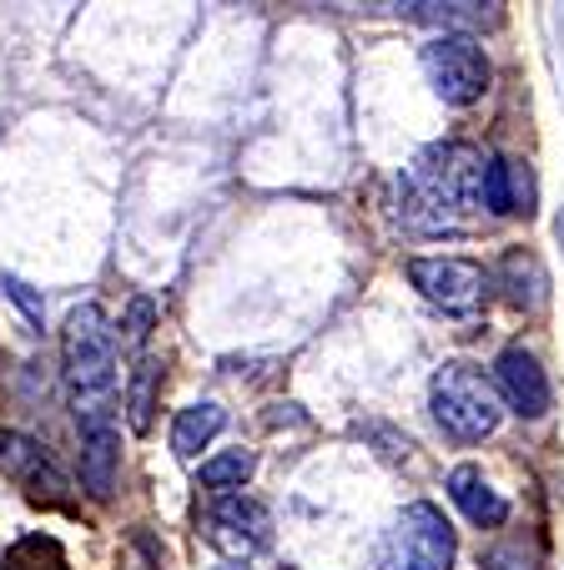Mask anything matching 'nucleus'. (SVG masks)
<instances>
[{
	"mask_svg": "<svg viewBox=\"0 0 564 570\" xmlns=\"http://www.w3.org/2000/svg\"><path fill=\"white\" fill-rule=\"evenodd\" d=\"M428 410H434L438 430L458 444H479L499 430L504 399L494 389V379L474 364H444L428 384Z\"/></svg>",
	"mask_w": 564,
	"mask_h": 570,
	"instance_id": "nucleus-3",
	"label": "nucleus"
},
{
	"mask_svg": "<svg viewBox=\"0 0 564 570\" xmlns=\"http://www.w3.org/2000/svg\"><path fill=\"white\" fill-rule=\"evenodd\" d=\"M253 470H257L253 450H227V454H217V460H207L202 470H197V480H202L212 495H232V490H243V484L253 480Z\"/></svg>",
	"mask_w": 564,
	"mask_h": 570,
	"instance_id": "nucleus-16",
	"label": "nucleus"
},
{
	"mask_svg": "<svg viewBox=\"0 0 564 570\" xmlns=\"http://www.w3.org/2000/svg\"><path fill=\"white\" fill-rule=\"evenodd\" d=\"M484 213L509 217V157H484Z\"/></svg>",
	"mask_w": 564,
	"mask_h": 570,
	"instance_id": "nucleus-18",
	"label": "nucleus"
},
{
	"mask_svg": "<svg viewBox=\"0 0 564 570\" xmlns=\"http://www.w3.org/2000/svg\"><path fill=\"white\" fill-rule=\"evenodd\" d=\"M474 213H484V151L468 141H434L398 177V217L414 233H458Z\"/></svg>",
	"mask_w": 564,
	"mask_h": 570,
	"instance_id": "nucleus-1",
	"label": "nucleus"
},
{
	"mask_svg": "<svg viewBox=\"0 0 564 570\" xmlns=\"http://www.w3.org/2000/svg\"><path fill=\"white\" fill-rule=\"evenodd\" d=\"M157 389H161V364L151 354H141L131 364V379H127V424L137 434L151 430V410H157Z\"/></svg>",
	"mask_w": 564,
	"mask_h": 570,
	"instance_id": "nucleus-15",
	"label": "nucleus"
},
{
	"mask_svg": "<svg viewBox=\"0 0 564 570\" xmlns=\"http://www.w3.org/2000/svg\"><path fill=\"white\" fill-rule=\"evenodd\" d=\"M378 570H454V525L444 510L418 500L378 540Z\"/></svg>",
	"mask_w": 564,
	"mask_h": 570,
	"instance_id": "nucleus-4",
	"label": "nucleus"
},
{
	"mask_svg": "<svg viewBox=\"0 0 564 570\" xmlns=\"http://www.w3.org/2000/svg\"><path fill=\"white\" fill-rule=\"evenodd\" d=\"M222 424H227L222 404H212V399L187 404V410L171 420V454H177V460H197V454H202L207 444L222 434Z\"/></svg>",
	"mask_w": 564,
	"mask_h": 570,
	"instance_id": "nucleus-14",
	"label": "nucleus"
},
{
	"mask_svg": "<svg viewBox=\"0 0 564 570\" xmlns=\"http://www.w3.org/2000/svg\"><path fill=\"white\" fill-rule=\"evenodd\" d=\"M202 530H207V540H212L217 550H227V556H257V550L273 540V515H267L263 500L232 490V495L212 500Z\"/></svg>",
	"mask_w": 564,
	"mask_h": 570,
	"instance_id": "nucleus-8",
	"label": "nucleus"
},
{
	"mask_svg": "<svg viewBox=\"0 0 564 570\" xmlns=\"http://www.w3.org/2000/svg\"><path fill=\"white\" fill-rule=\"evenodd\" d=\"M448 500H454L458 510H464L468 520L479 530H499L504 520H509V500L494 490L489 480H484L474 464H458V470H448Z\"/></svg>",
	"mask_w": 564,
	"mask_h": 570,
	"instance_id": "nucleus-11",
	"label": "nucleus"
},
{
	"mask_svg": "<svg viewBox=\"0 0 564 570\" xmlns=\"http://www.w3.org/2000/svg\"><path fill=\"white\" fill-rule=\"evenodd\" d=\"M398 11L418 26H438V31H494L504 21V0H398Z\"/></svg>",
	"mask_w": 564,
	"mask_h": 570,
	"instance_id": "nucleus-10",
	"label": "nucleus"
},
{
	"mask_svg": "<svg viewBox=\"0 0 564 570\" xmlns=\"http://www.w3.org/2000/svg\"><path fill=\"white\" fill-rule=\"evenodd\" d=\"M424 71L444 107H474V101H484V91L494 81V66L484 56V46L474 36H454V31L434 36L424 46Z\"/></svg>",
	"mask_w": 564,
	"mask_h": 570,
	"instance_id": "nucleus-5",
	"label": "nucleus"
},
{
	"mask_svg": "<svg viewBox=\"0 0 564 570\" xmlns=\"http://www.w3.org/2000/svg\"><path fill=\"white\" fill-rule=\"evenodd\" d=\"M489 379L509 414H520V420H544V414H550V404H554L550 379H544L540 358H534L530 348H504V354L494 358Z\"/></svg>",
	"mask_w": 564,
	"mask_h": 570,
	"instance_id": "nucleus-9",
	"label": "nucleus"
},
{
	"mask_svg": "<svg viewBox=\"0 0 564 570\" xmlns=\"http://www.w3.org/2000/svg\"><path fill=\"white\" fill-rule=\"evenodd\" d=\"M534 213V173L530 161L509 157V217H530Z\"/></svg>",
	"mask_w": 564,
	"mask_h": 570,
	"instance_id": "nucleus-19",
	"label": "nucleus"
},
{
	"mask_svg": "<svg viewBox=\"0 0 564 570\" xmlns=\"http://www.w3.org/2000/svg\"><path fill=\"white\" fill-rule=\"evenodd\" d=\"M151 318H157V308H151L147 298H131L127 313H121V338H127L131 348H141L147 344V334H151Z\"/></svg>",
	"mask_w": 564,
	"mask_h": 570,
	"instance_id": "nucleus-21",
	"label": "nucleus"
},
{
	"mask_svg": "<svg viewBox=\"0 0 564 570\" xmlns=\"http://www.w3.org/2000/svg\"><path fill=\"white\" fill-rule=\"evenodd\" d=\"M6 298H11L16 308L26 313V323H36V328L46 323V303H41V293H36L26 278H11V273H6Z\"/></svg>",
	"mask_w": 564,
	"mask_h": 570,
	"instance_id": "nucleus-22",
	"label": "nucleus"
},
{
	"mask_svg": "<svg viewBox=\"0 0 564 570\" xmlns=\"http://www.w3.org/2000/svg\"><path fill=\"white\" fill-rule=\"evenodd\" d=\"M560 243H564V217H560Z\"/></svg>",
	"mask_w": 564,
	"mask_h": 570,
	"instance_id": "nucleus-23",
	"label": "nucleus"
},
{
	"mask_svg": "<svg viewBox=\"0 0 564 570\" xmlns=\"http://www.w3.org/2000/svg\"><path fill=\"white\" fill-rule=\"evenodd\" d=\"M117 470H121V444L117 430H86L81 434V484L91 500L117 495Z\"/></svg>",
	"mask_w": 564,
	"mask_h": 570,
	"instance_id": "nucleus-13",
	"label": "nucleus"
},
{
	"mask_svg": "<svg viewBox=\"0 0 564 570\" xmlns=\"http://www.w3.org/2000/svg\"><path fill=\"white\" fill-rule=\"evenodd\" d=\"M494 283H499L504 298H509L520 313H540L544 303H550V273H544V263L534 258V253H524V248L504 253Z\"/></svg>",
	"mask_w": 564,
	"mask_h": 570,
	"instance_id": "nucleus-12",
	"label": "nucleus"
},
{
	"mask_svg": "<svg viewBox=\"0 0 564 570\" xmlns=\"http://www.w3.org/2000/svg\"><path fill=\"white\" fill-rule=\"evenodd\" d=\"M484 570H540V556L524 540H509V546H494L484 556Z\"/></svg>",
	"mask_w": 564,
	"mask_h": 570,
	"instance_id": "nucleus-20",
	"label": "nucleus"
},
{
	"mask_svg": "<svg viewBox=\"0 0 564 570\" xmlns=\"http://www.w3.org/2000/svg\"><path fill=\"white\" fill-rule=\"evenodd\" d=\"M0 474H6L31 505L76 510V490H71V480H66V470L36 440H26V434H16V430H0Z\"/></svg>",
	"mask_w": 564,
	"mask_h": 570,
	"instance_id": "nucleus-6",
	"label": "nucleus"
},
{
	"mask_svg": "<svg viewBox=\"0 0 564 570\" xmlns=\"http://www.w3.org/2000/svg\"><path fill=\"white\" fill-rule=\"evenodd\" d=\"M61 374H66V394H71V414H76V434L86 430H117V410H121V389H117V328L97 303L66 313L61 328Z\"/></svg>",
	"mask_w": 564,
	"mask_h": 570,
	"instance_id": "nucleus-2",
	"label": "nucleus"
},
{
	"mask_svg": "<svg viewBox=\"0 0 564 570\" xmlns=\"http://www.w3.org/2000/svg\"><path fill=\"white\" fill-rule=\"evenodd\" d=\"M11 570H71V566H66V556H61L56 540L31 535V540H21V546L11 550Z\"/></svg>",
	"mask_w": 564,
	"mask_h": 570,
	"instance_id": "nucleus-17",
	"label": "nucleus"
},
{
	"mask_svg": "<svg viewBox=\"0 0 564 570\" xmlns=\"http://www.w3.org/2000/svg\"><path fill=\"white\" fill-rule=\"evenodd\" d=\"M222 570H243V566H222Z\"/></svg>",
	"mask_w": 564,
	"mask_h": 570,
	"instance_id": "nucleus-24",
	"label": "nucleus"
},
{
	"mask_svg": "<svg viewBox=\"0 0 564 570\" xmlns=\"http://www.w3.org/2000/svg\"><path fill=\"white\" fill-rule=\"evenodd\" d=\"M408 283H414L434 308L454 313V318L479 313L484 298H489V288H494L489 273L468 258H408Z\"/></svg>",
	"mask_w": 564,
	"mask_h": 570,
	"instance_id": "nucleus-7",
	"label": "nucleus"
}]
</instances>
